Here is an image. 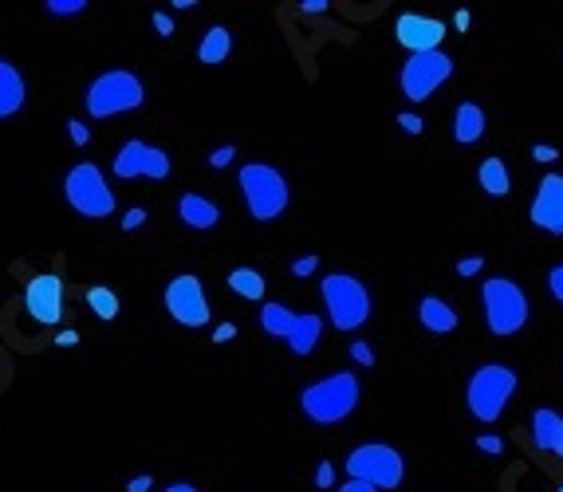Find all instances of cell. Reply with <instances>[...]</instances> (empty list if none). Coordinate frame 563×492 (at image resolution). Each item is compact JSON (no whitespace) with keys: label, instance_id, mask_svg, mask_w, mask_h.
Returning <instances> with one entry per match:
<instances>
[{"label":"cell","instance_id":"cell-17","mask_svg":"<svg viewBox=\"0 0 563 492\" xmlns=\"http://www.w3.org/2000/svg\"><path fill=\"white\" fill-rule=\"evenodd\" d=\"M481 134H485V111L477 103H461L453 111V138L461 146H473V142H481Z\"/></svg>","mask_w":563,"mask_h":492},{"label":"cell","instance_id":"cell-10","mask_svg":"<svg viewBox=\"0 0 563 492\" xmlns=\"http://www.w3.org/2000/svg\"><path fill=\"white\" fill-rule=\"evenodd\" d=\"M453 79V60L445 52H426V56H410L402 63V95L410 103H426L434 91H441Z\"/></svg>","mask_w":563,"mask_h":492},{"label":"cell","instance_id":"cell-27","mask_svg":"<svg viewBox=\"0 0 563 492\" xmlns=\"http://www.w3.org/2000/svg\"><path fill=\"white\" fill-rule=\"evenodd\" d=\"M548 292H552L556 304H563V264H556V268L548 272Z\"/></svg>","mask_w":563,"mask_h":492},{"label":"cell","instance_id":"cell-6","mask_svg":"<svg viewBox=\"0 0 563 492\" xmlns=\"http://www.w3.org/2000/svg\"><path fill=\"white\" fill-rule=\"evenodd\" d=\"M481 304H485V327H489L493 335H501V339L504 335L524 331V323H528V315H532V304H528L524 288H520L516 280H508V276L485 280Z\"/></svg>","mask_w":563,"mask_h":492},{"label":"cell","instance_id":"cell-8","mask_svg":"<svg viewBox=\"0 0 563 492\" xmlns=\"http://www.w3.org/2000/svg\"><path fill=\"white\" fill-rule=\"evenodd\" d=\"M347 477H351V481H367V485H375L378 492L398 489V485L406 481V461H402V453H398L394 445H386V441H363V445H355L351 457H347Z\"/></svg>","mask_w":563,"mask_h":492},{"label":"cell","instance_id":"cell-18","mask_svg":"<svg viewBox=\"0 0 563 492\" xmlns=\"http://www.w3.org/2000/svg\"><path fill=\"white\" fill-rule=\"evenodd\" d=\"M418 319H422V327L434 331V335H449V331L457 327V311L449 308L445 300H438V296H426V300L418 304Z\"/></svg>","mask_w":563,"mask_h":492},{"label":"cell","instance_id":"cell-33","mask_svg":"<svg viewBox=\"0 0 563 492\" xmlns=\"http://www.w3.org/2000/svg\"><path fill=\"white\" fill-rule=\"evenodd\" d=\"M315 268H319V256H300V260H292V276H312Z\"/></svg>","mask_w":563,"mask_h":492},{"label":"cell","instance_id":"cell-29","mask_svg":"<svg viewBox=\"0 0 563 492\" xmlns=\"http://www.w3.org/2000/svg\"><path fill=\"white\" fill-rule=\"evenodd\" d=\"M485 268V256H465V260H457V276H477Z\"/></svg>","mask_w":563,"mask_h":492},{"label":"cell","instance_id":"cell-14","mask_svg":"<svg viewBox=\"0 0 563 492\" xmlns=\"http://www.w3.org/2000/svg\"><path fill=\"white\" fill-rule=\"evenodd\" d=\"M532 225L548 237H563V174H544L536 185L532 209H528Z\"/></svg>","mask_w":563,"mask_h":492},{"label":"cell","instance_id":"cell-12","mask_svg":"<svg viewBox=\"0 0 563 492\" xmlns=\"http://www.w3.org/2000/svg\"><path fill=\"white\" fill-rule=\"evenodd\" d=\"M63 280L56 272H44V276H32L28 288H24V311L40 323V327H56L63 319Z\"/></svg>","mask_w":563,"mask_h":492},{"label":"cell","instance_id":"cell-21","mask_svg":"<svg viewBox=\"0 0 563 492\" xmlns=\"http://www.w3.org/2000/svg\"><path fill=\"white\" fill-rule=\"evenodd\" d=\"M229 52H233V36H229V28H209L205 36H201V44H197V60L201 63H225L229 60Z\"/></svg>","mask_w":563,"mask_h":492},{"label":"cell","instance_id":"cell-26","mask_svg":"<svg viewBox=\"0 0 563 492\" xmlns=\"http://www.w3.org/2000/svg\"><path fill=\"white\" fill-rule=\"evenodd\" d=\"M83 8H87V0H48L52 16H79Z\"/></svg>","mask_w":563,"mask_h":492},{"label":"cell","instance_id":"cell-46","mask_svg":"<svg viewBox=\"0 0 563 492\" xmlns=\"http://www.w3.org/2000/svg\"><path fill=\"white\" fill-rule=\"evenodd\" d=\"M162 492H197L193 485H170V489H162Z\"/></svg>","mask_w":563,"mask_h":492},{"label":"cell","instance_id":"cell-42","mask_svg":"<svg viewBox=\"0 0 563 492\" xmlns=\"http://www.w3.org/2000/svg\"><path fill=\"white\" fill-rule=\"evenodd\" d=\"M300 8H304V12H312V16H319V12H327L331 4H327V0H304Z\"/></svg>","mask_w":563,"mask_h":492},{"label":"cell","instance_id":"cell-39","mask_svg":"<svg viewBox=\"0 0 563 492\" xmlns=\"http://www.w3.org/2000/svg\"><path fill=\"white\" fill-rule=\"evenodd\" d=\"M154 489V477H134L130 485H126V492H150Z\"/></svg>","mask_w":563,"mask_h":492},{"label":"cell","instance_id":"cell-45","mask_svg":"<svg viewBox=\"0 0 563 492\" xmlns=\"http://www.w3.org/2000/svg\"><path fill=\"white\" fill-rule=\"evenodd\" d=\"M552 457H563V426H560V437H556V449H552Z\"/></svg>","mask_w":563,"mask_h":492},{"label":"cell","instance_id":"cell-15","mask_svg":"<svg viewBox=\"0 0 563 492\" xmlns=\"http://www.w3.org/2000/svg\"><path fill=\"white\" fill-rule=\"evenodd\" d=\"M178 217H182V225L193 229V233H209V229H217L221 209H217L209 197H201V193H182V201H178Z\"/></svg>","mask_w":563,"mask_h":492},{"label":"cell","instance_id":"cell-11","mask_svg":"<svg viewBox=\"0 0 563 492\" xmlns=\"http://www.w3.org/2000/svg\"><path fill=\"white\" fill-rule=\"evenodd\" d=\"M115 178H150V182H166L170 178V154L142 142V138H130L123 150L115 154Z\"/></svg>","mask_w":563,"mask_h":492},{"label":"cell","instance_id":"cell-44","mask_svg":"<svg viewBox=\"0 0 563 492\" xmlns=\"http://www.w3.org/2000/svg\"><path fill=\"white\" fill-rule=\"evenodd\" d=\"M75 339H79V335H75V331H60V335H56V343H60V347H71V343H75Z\"/></svg>","mask_w":563,"mask_h":492},{"label":"cell","instance_id":"cell-40","mask_svg":"<svg viewBox=\"0 0 563 492\" xmlns=\"http://www.w3.org/2000/svg\"><path fill=\"white\" fill-rule=\"evenodd\" d=\"M339 492H378L375 485H367V481H343Z\"/></svg>","mask_w":563,"mask_h":492},{"label":"cell","instance_id":"cell-25","mask_svg":"<svg viewBox=\"0 0 563 492\" xmlns=\"http://www.w3.org/2000/svg\"><path fill=\"white\" fill-rule=\"evenodd\" d=\"M229 288L241 296V300H264V276L256 268H233L229 272Z\"/></svg>","mask_w":563,"mask_h":492},{"label":"cell","instance_id":"cell-22","mask_svg":"<svg viewBox=\"0 0 563 492\" xmlns=\"http://www.w3.org/2000/svg\"><path fill=\"white\" fill-rule=\"evenodd\" d=\"M560 426H563L560 414L548 410V406H540V410L532 414V441H536L544 453H552V449H556V437H560Z\"/></svg>","mask_w":563,"mask_h":492},{"label":"cell","instance_id":"cell-23","mask_svg":"<svg viewBox=\"0 0 563 492\" xmlns=\"http://www.w3.org/2000/svg\"><path fill=\"white\" fill-rule=\"evenodd\" d=\"M83 300H87V308L95 311L99 319H119V311H123V300L115 296V288H107V284H91L87 292H83Z\"/></svg>","mask_w":563,"mask_h":492},{"label":"cell","instance_id":"cell-20","mask_svg":"<svg viewBox=\"0 0 563 492\" xmlns=\"http://www.w3.org/2000/svg\"><path fill=\"white\" fill-rule=\"evenodd\" d=\"M477 182H481V189H485L489 197H508V189H512V174H508L504 158H485V162L477 166Z\"/></svg>","mask_w":563,"mask_h":492},{"label":"cell","instance_id":"cell-16","mask_svg":"<svg viewBox=\"0 0 563 492\" xmlns=\"http://www.w3.org/2000/svg\"><path fill=\"white\" fill-rule=\"evenodd\" d=\"M28 99V83L20 75V67L0 60V119H12Z\"/></svg>","mask_w":563,"mask_h":492},{"label":"cell","instance_id":"cell-3","mask_svg":"<svg viewBox=\"0 0 563 492\" xmlns=\"http://www.w3.org/2000/svg\"><path fill=\"white\" fill-rule=\"evenodd\" d=\"M237 185H241L245 205H249V213L256 221H276L292 201L288 178L268 162H245L237 170Z\"/></svg>","mask_w":563,"mask_h":492},{"label":"cell","instance_id":"cell-43","mask_svg":"<svg viewBox=\"0 0 563 492\" xmlns=\"http://www.w3.org/2000/svg\"><path fill=\"white\" fill-rule=\"evenodd\" d=\"M453 28H457V32H465V28H469V12H465V8L453 16Z\"/></svg>","mask_w":563,"mask_h":492},{"label":"cell","instance_id":"cell-5","mask_svg":"<svg viewBox=\"0 0 563 492\" xmlns=\"http://www.w3.org/2000/svg\"><path fill=\"white\" fill-rule=\"evenodd\" d=\"M146 103V87L134 71H103L91 87H87V115L91 119H115V115H130Z\"/></svg>","mask_w":563,"mask_h":492},{"label":"cell","instance_id":"cell-38","mask_svg":"<svg viewBox=\"0 0 563 492\" xmlns=\"http://www.w3.org/2000/svg\"><path fill=\"white\" fill-rule=\"evenodd\" d=\"M233 335H237V327H233V323H221V327L213 331V343H229Z\"/></svg>","mask_w":563,"mask_h":492},{"label":"cell","instance_id":"cell-2","mask_svg":"<svg viewBox=\"0 0 563 492\" xmlns=\"http://www.w3.org/2000/svg\"><path fill=\"white\" fill-rule=\"evenodd\" d=\"M319 296H323V308H327V319L335 323V331H359L367 319H371V292L359 276L351 272H331L319 280Z\"/></svg>","mask_w":563,"mask_h":492},{"label":"cell","instance_id":"cell-1","mask_svg":"<svg viewBox=\"0 0 563 492\" xmlns=\"http://www.w3.org/2000/svg\"><path fill=\"white\" fill-rule=\"evenodd\" d=\"M359 394L363 390H359L355 370H335V374L319 378L312 386H304L300 410H304V418H312L315 426H339V422H347L355 414Z\"/></svg>","mask_w":563,"mask_h":492},{"label":"cell","instance_id":"cell-4","mask_svg":"<svg viewBox=\"0 0 563 492\" xmlns=\"http://www.w3.org/2000/svg\"><path fill=\"white\" fill-rule=\"evenodd\" d=\"M516 394V370L504 367V363H485V367L473 370L469 386H465V402H469V414L485 426H493L504 414V406L512 402Z\"/></svg>","mask_w":563,"mask_h":492},{"label":"cell","instance_id":"cell-7","mask_svg":"<svg viewBox=\"0 0 563 492\" xmlns=\"http://www.w3.org/2000/svg\"><path fill=\"white\" fill-rule=\"evenodd\" d=\"M63 197H67V205H71L79 217H87V221H103V217L115 213V189L107 185L103 170H99L95 162H79V166L67 170V178H63Z\"/></svg>","mask_w":563,"mask_h":492},{"label":"cell","instance_id":"cell-36","mask_svg":"<svg viewBox=\"0 0 563 492\" xmlns=\"http://www.w3.org/2000/svg\"><path fill=\"white\" fill-rule=\"evenodd\" d=\"M398 126L410 130V134H422V119L418 115H398Z\"/></svg>","mask_w":563,"mask_h":492},{"label":"cell","instance_id":"cell-41","mask_svg":"<svg viewBox=\"0 0 563 492\" xmlns=\"http://www.w3.org/2000/svg\"><path fill=\"white\" fill-rule=\"evenodd\" d=\"M477 449L481 453H501V441L497 437H477Z\"/></svg>","mask_w":563,"mask_h":492},{"label":"cell","instance_id":"cell-30","mask_svg":"<svg viewBox=\"0 0 563 492\" xmlns=\"http://www.w3.org/2000/svg\"><path fill=\"white\" fill-rule=\"evenodd\" d=\"M351 359H355L359 367H375V351H371L367 343H351Z\"/></svg>","mask_w":563,"mask_h":492},{"label":"cell","instance_id":"cell-9","mask_svg":"<svg viewBox=\"0 0 563 492\" xmlns=\"http://www.w3.org/2000/svg\"><path fill=\"white\" fill-rule=\"evenodd\" d=\"M162 300H166V311H170V319L174 323H182L189 331H197V327H209V296H205V284L193 276V272H182V276H174L170 284H166V292H162Z\"/></svg>","mask_w":563,"mask_h":492},{"label":"cell","instance_id":"cell-47","mask_svg":"<svg viewBox=\"0 0 563 492\" xmlns=\"http://www.w3.org/2000/svg\"><path fill=\"white\" fill-rule=\"evenodd\" d=\"M556 492H563V485H560V489H556Z\"/></svg>","mask_w":563,"mask_h":492},{"label":"cell","instance_id":"cell-24","mask_svg":"<svg viewBox=\"0 0 563 492\" xmlns=\"http://www.w3.org/2000/svg\"><path fill=\"white\" fill-rule=\"evenodd\" d=\"M296 319H300V315L292 308H284V304H264V308H260V327H264L268 335H280V339L292 335Z\"/></svg>","mask_w":563,"mask_h":492},{"label":"cell","instance_id":"cell-35","mask_svg":"<svg viewBox=\"0 0 563 492\" xmlns=\"http://www.w3.org/2000/svg\"><path fill=\"white\" fill-rule=\"evenodd\" d=\"M154 32H158V36H170V32H174V20H170L166 12H154Z\"/></svg>","mask_w":563,"mask_h":492},{"label":"cell","instance_id":"cell-19","mask_svg":"<svg viewBox=\"0 0 563 492\" xmlns=\"http://www.w3.org/2000/svg\"><path fill=\"white\" fill-rule=\"evenodd\" d=\"M319 335H323V319H319L315 311H304V315L296 319L292 335H288V347H292V355H312L315 343H319Z\"/></svg>","mask_w":563,"mask_h":492},{"label":"cell","instance_id":"cell-13","mask_svg":"<svg viewBox=\"0 0 563 492\" xmlns=\"http://www.w3.org/2000/svg\"><path fill=\"white\" fill-rule=\"evenodd\" d=\"M394 40L410 52V56H426V52H441L445 40V24L434 16H418V12H402L394 20Z\"/></svg>","mask_w":563,"mask_h":492},{"label":"cell","instance_id":"cell-28","mask_svg":"<svg viewBox=\"0 0 563 492\" xmlns=\"http://www.w3.org/2000/svg\"><path fill=\"white\" fill-rule=\"evenodd\" d=\"M233 158H237V150H233V146H221V150L209 154V166H213V170H225Z\"/></svg>","mask_w":563,"mask_h":492},{"label":"cell","instance_id":"cell-37","mask_svg":"<svg viewBox=\"0 0 563 492\" xmlns=\"http://www.w3.org/2000/svg\"><path fill=\"white\" fill-rule=\"evenodd\" d=\"M532 158H536V162H556L560 154H556V146H536V150H532Z\"/></svg>","mask_w":563,"mask_h":492},{"label":"cell","instance_id":"cell-32","mask_svg":"<svg viewBox=\"0 0 563 492\" xmlns=\"http://www.w3.org/2000/svg\"><path fill=\"white\" fill-rule=\"evenodd\" d=\"M67 134H71L75 146H87V142H91V130H87V123H79V119L67 123Z\"/></svg>","mask_w":563,"mask_h":492},{"label":"cell","instance_id":"cell-31","mask_svg":"<svg viewBox=\"0 0 563 492\" xmlns=\"http://www.w3.org/2000/svg\"><path fill=\"white\" fill-rule=\"evenodd\" d=\"M335 485V469H331V461H319V469H315V489H331Z\"/></svg>","mask_w":563,"mask_h":492},{"label":"cell","instance_id":"cell-34","mask_svg":"<svg viewBox=\"0 0 563 492\" xmlns=\"http://www.w3.org/2000/svg\"><path fill=\"white\" fill-rule=\"evenodd\" d=\"M142 225H146V209H126V217H123L126 233H134V229H142Z\"/></svg>","mask_w":563,"mask_h":492}]
</instances>
